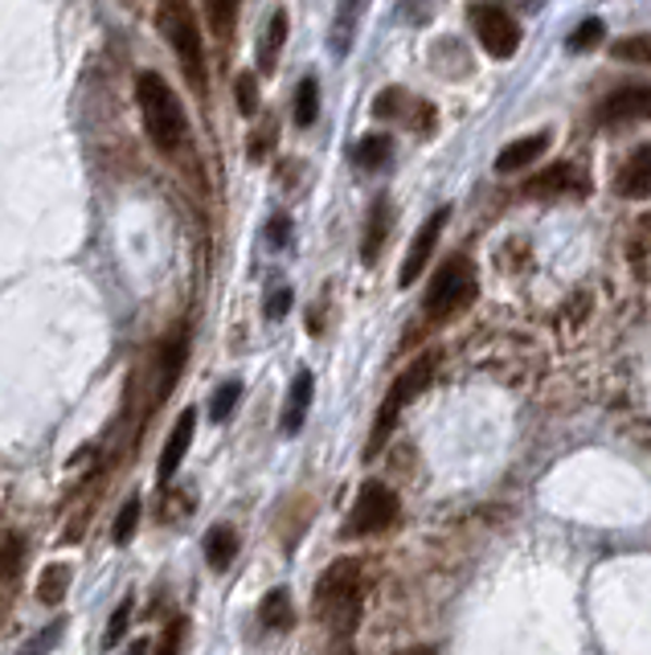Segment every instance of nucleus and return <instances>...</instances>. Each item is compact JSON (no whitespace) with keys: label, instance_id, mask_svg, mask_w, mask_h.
Here are the masks:
<instances>
[{"label":"nucleus","instance_id":"obj_16","mask_svg":"<svg viewBox=\"0 0 651 655\" xmlns=\"http://www.w3.org/2000/svg\"><path fill=\"white\" fill-rule=\"evenodd\" d=\"M369 0H340L336 4V17H333V37H328V46H333L336 58H345L352 50V41H357V29H361V13H365Z\"/></svg>","mask_w":651,"mask_h":655},{"label":"nucleus","instance_id":"obj_6","mask_svg":"<svg viewBox=\"0 0 651 655\" xmlns=\"http://www.w3.org/2000/svg\"><path fill=\"white\" fill-rule=\"evenodd\" d=\"M398 496L382 484V480H369L357 492V505H352L349 521H345V537H369V533H382L398 521Z\"/></svg>","mask_w":651,"mask_h":655},{"label":"nucleus","instance_id":"obj_30","mask_svg":"<svg viewBox=\"0 0 651 655\" xmlns=\"http://www.w3.org/2000/svg\"><path fill=\"white\" fill-rule=\"evenodd\" d=\"M602 34H606V25H602L599 17H586L582 25H578V29L569 34L566 46H569V50H574V53H586V50H594V46H599Z\"/></svg>","mask_w":651,"mask_h":655},{"label":"nucleus","instance_id":"obj_26","mask_svg":"<svg viewBox=\"0 0 651 655\" xmlns=\"http://www.w3.org/2000/svg\"><path fill=\"white\" fill-rule=\"evenodd\" d=\"M62 635H67V619H53L50 627H41L25 647H21L17 655H50L58 643H62Z\"/></svg>","mask_w":651,"mask_h":655},{"label":"nucleus","instance_id":"obj_32","mask_svg":"<svg viewBox=\"0 0 651 655\" xmlns=\"http://www.w3.org/2000/svg\"><path fill=\"white\" fill-rule=\"evenodd\" d=\"M132 610H135V598L128 594V598H123V603L116 606V615H111V622H107V635H103V643H107V647H116L119 639L128 635V622H132Z\"/></svg>","mask_w":651,"mask_h":655},{"label":"nucleus","instance_id":"obj_10","mask_svg":"<svg viewBox=\"0 0 651 655\" xmlns=\"http://www.w3.org/2000/svg\"><path fill=\"white\" fill-rule=\"evenodd\" d=\"M193 430H197V410H181V419L172 426V435L165 438V451H160V463H156V480L160 484H172V475L181 471L184 454L193 447Z\"/></svg>","mask_w":651,"mask_h":655},{"label":"nucleus","instance_id":"obj_13","mask_svg":"<svg viewBox=\"0 0 651 655\" xmlns=\"http://www.w3.org/2000/svg\"><path fill=\"white\" fill-rule=\"evenodd\" d=\"M312 393H316V377L308 369L296 373V381L287 389V405H284V435H300L303 430V419H308V410H312Z\"/></svg>","mask_w":651,"mask_h":655},{"label":"nucleus","instance_id":"obj_22","mask_svg":"<svg viewBox=\"0 0 651 655\" xmlns=\"http://www.w3.org/2000/svg\"><path fill=\"white\" fill-rule=\"evenodd\" d=\"M70 582H74V570H70L67 561H53V566H46L41 578H37V598L46 606H58L67 598Z\"/></svg>","mask_w":651,"mask_h":655},{"label":"nucleus","instance_id":"obj_25","mask_svg":"<svg viewBox=\"0 0 651 655\" xmlns=\"http://www.w3.org/2000/svg\"><path fill=\"white\" fill-rule=\"evenodd\" d=\"M611 58H618V62H648L651 66V34H631L611 41Z\"/></svg>","mask_w":651,"mask_h":655},{"label":"nucleus","instance_id":"obj_31","mask_svg":"<svg viewBox=\"0 0 651 655\" xmlns=\"http://www.w3.org/2000/svg\"><path fill=\"white\" fill-rule=\"evenodd\" d=\"M234 102H238V111L251 119L254 111H258V78H254L251 70L246 74H238L234 78Z\"/></svg>","mask_w":651,"mask_h":655},{"label":"nucleus","instance_id":"obj_8","mask_svg":"<svg viewBox=\"0 0 651 655\" xmlns=\"http://www.w3.org/2000/svg\"><path fill=\"white\" fill-rule=\"evenodd\" d=\"M451 221V209L443 205V209H434L431 218L422 221V230L414 234V242H410V251H406V258H401V270H398V283L401 287H414V279L426 270V263H431L434 246H438V238H443V226Z\"/></svg>","mask_w":651,"mask_h":655},{"label":"nucleus","instance_id":"obj_35","mask_svg":"<svg viewBox=\"0 0 651 655\" xmlns=\"http://www.w3.org/2000/svg\"><path fill=\"white\" fill-rule=\"evenodd\" d=\"M291 303H296L291 287H275V291L267 295V319H284L287 312H291Z\"/></svg>","mask_w":651,"mask_h":655},{"label":"nucleus","instance_id":"obj_11","mask_svg":"<svg viewBox=\"0 0 651 655\" xmlns=\"http://www.w3.org/2000/svg\"><path fill=\"white\" fill-rule=\"evenodd\" d=\"M184 356H189V328H177V332L160 344V361H156V398H165L168 389L177 386V377H181V369H184Z\"/></svg>","mask_w":651,"mask_h":655},{"label":"nucleus","instance_id":"obj_18","mask_svg":"<svg viewBox=\"0 0 651 655\" xmlns=\"http://www.w3.org/2000/svg\"><path fill=\"white\" fill-rule=\"evenodd\" d=\"M284 41H287V9H275V13L267 17L263 37H258V70H263V74H270V70L279 66Z\"/></svg>","mask_w":651,"mask_h":655},{"label":"nucleus","instance_id":"obj_21","mask_svg":"<svg viewBox=\"0 0 651 655\" xmlns=\"http://www.w3.org/2000/svg\"><path fill=\"white\" fill-rule=\"evenodd\" d=\"M389 156H394V140H389L385 132H373L352 148V165H357V169H365V172H377V169L389 165Z\"/></svg>","mask_w":651,"mask_h":655},{"label":"nucleus","instance_id":"obj_24","mask_svg":"<svg viewBox=\"0 0 651 655\" xmlns=\"http://www.w3.org/2000/svg\"><path fill=\"white\" fill-rule=\"evenodd\" d=\"M320 116V83L316 78H303L300 86H296V123L300 128H312Z\"/></svg>","mask_w":651,"mask_h":655},{"label":"nucleus","instance_id":"obj_9","mask_svg":"<svg viewBox=\"0 0 651 655\" xmlns=\"http://www.w3.org/2000/svg\"><path fill=\"white\" fill-rule=\"evenodd\" d=\"M594 119L602 128H623V123H635V119H651V86H618V90H611L599 102Z\"/></svg>","mask_w":651,"mask_h":655},{"label":"nucleus","instance_id":"obj_33","mask_svg":"<svg viewBox=\"0 0 651 655\" xmlns=\"http://www.w3.org/2000/svg\"><path fill=\"white\" fill-rule=\"evenodd\" d=\"M181 639H184V619H172L165 631H160V639H156L152 655H177V652H181Z\"/></svg>","mask_w":651,"mask_h":655},{"label":"nucleus","instance_id":"obj_15","mask_svg":"<svg viewBox=\"0 0 651 655\" xmlns=\"http://www.w3.org/2000/svg\"><path fill=\"white\" fill-rule=\"evenodd\" d=\"M389 226H394V205L377 197L373 209H369V226H365V238H361V263L373 267L377 263V254H382L385 238H389Z\"/></svg>","mask_w":651,"mask_h":655},{"label":"nucleus","instance_id":"obj_2","mask_svg":"<svg viewBox=\"0 0 651 655\" xmlns=\"http://www.w3.org/2000/svg\"><path fill=\"white\" fill-rule=\"evenodd\" d=\"M156 29L168 41V50L177 53L184 83L205 99L209 95V70H205V46H201V25L193 4L189 0H160L156 4Z\"/></svg>","mask_w":651,"mask_h":655},{"label":"nucleus","instance_id":"obj_14","mask_svg":"<svg viewBox=\"0 0 651 655\" xmlns=\"http://www.w3.org/2000/svg\"><path fill=\"white\" fill-rule=\"evenodd\" d=\"M615 189L623 197H651V144H643V148H635L627 156V165L618 169Z\"/></svg>","mask_w":651,"mask_h":655},{"label":"nucleus","instance_id":"obj_28","mask_svg":"<svg viewBox=\"0 0 651 655\" xmlns=\"http://www.w3.org/2000/svg\"><path fill=\"white\" fill-rule=\"evenodd\" d=\"M242 402V381H226V386H217L214 402H209V422H226L234 414V405Z\"/></svg>","mask_w":651,"mask_h":655},{"label":"nucleus","instance_id":"obj_19","mask_svg":"<svg viewBox=\"0 0 651 655\" xmlns=\"http://www.w3.org/2000/svg\"><path fill=\"white\" fill-rule=\"evenodd\" d=\"M258 622L267 627V631H291L296 627V606H291V594L284 586L270 590L267 598L258 603Z\"/></svg>","mask_w":651,"mask_h":655},{"label":"nucleus","instance_id":"obj_17","mask_svg":"<svg viewBox=\"0 0 651 655\" xmlns=\"http://www.w3.org/2000/svg\"><path fill=\"white\" fill-rule=\"evenodd\" d=\"M553 144L550 132H533L525 135V140H517V144H508V148H501V156H496V172H517L525 169V165H533L537 156H545Z\"/></svg>","mask_w":651,"mask_h":655},{"label":"nucleus","instance_id":"obj_7","mask_svg":"<svg viewBox=\"0 0 651 655\" xmlns=\"http://www.w3.org/2000/svg\"><path fill=\"white\" fill-rule=\"evenodd\" d=\"M471 29L480 37V46L487 50V58H513L520 46V29L517 21L504 13L501 4H471Z\"/></svg>","mask_w":651,"mask_h":655},{"label":"nucleus","instance_id":"obj_37","mask_svg":"<svg viewBox=\"0 0 651 655\" xmlns=\"http://www.w3.org/2000/svg\"><path fill=\"white\" fill-rule=\"evenodd\" d=\"M267 234H270V242H275V246H284L287 238H291V221H287L284 214H279V218H270V230H267Z\"/></svg>","mask_w":651,"mask_h":655},{"label":"nucleus","instance_id":"obj_29","mask_svg":"<svg viewBox=\"0 0 651 655\" xmlns=\"http://www.w3.org/2000/svg\"><path fill=\"white\" fill-rule=\"evenodd\" d=\"M140 517H144V505H140V496H132L128 505L119 508V517H116V545H128V541L135 537V529H140Z\"/></svg>","mask_w":651,"mask_h":655},{"label":"nucleus","instance_id":"obj_27","mask_svg":"<svg viewBox=\"0 0 651 655\" xmlns=\"http://www.w3.org/2000/svg\"><path fill=\"white\" fill-rule=\"evenodd\" d=\"M238 4H242V0H205V13H209V25H214L217 37H230L234 17H238Z\"/></svg>","mask_w":651,"mask_h":655},{"label":"nucleus","instance_id":"obj_36","mask_svg":"<svg viewBox=\"0 0 651 655\" xmlns=\"http://www.w3.org/2000/svg\"><path fill=\"white\" fill-rule=\"evenodd\" d=\"M270 144H275V128H263V132L251 140V160H267Z\"/></svg>","mask_w":651,"mask_h":655},{"label":"nucleus","instance_id":"obj_5","mask_svg":"<svg viewBox=\"0 0 651 655\" xmlns=\"http://www.w3.org/2000/svg\"><path fill=\"white\" fill-rule=\"evenodd\" d=\"M475 270H471V263L463 258V254H451L443 267H438V275L431 279V287H426V300H422V312H426V319H451L455 312H463L471 300H475Z\"/></svg>","mask_w":651,"mask_h":655},{"label":"nucleus","instance_id":"obj_1","mask_svg":"<svg viewBox=\"0 0 651 655\" xmlns=\"http://www.w3.org/2000/svg\"><path fill=\"white\" fill-rule=\"evenodd\" d=\"M361 603H365V582H361V566L345 557L328 570L320 573L316 582V606L320 622L333 631V635H352L357 622H361Z\"/></svg>","mask_w":651,"mask_h":655},{"label":"nucleus","instance_id":"obj_23","mask_svg":"<svg viewBox=\"0 0 651 655\" xmlns=\"http://www.w3.org/2000/svg\"><path fill=\"white\" fill-rule=\"evenodd\" d=\"M418 111V99L410 102V95L401 90V86H385L382 95L373 99V116L377 119H414Z\"/></svg>","mask_w":651,"mask_h":655},{"label":"nucleus","instance_id":"obj_20","mask_svg":"<svg viewBox=\"0 0 651 655\" xmlns=\"http://www.w3.org/2000/svg\"><path fill=\"white\" fill-rule=\"evenodd\" d=\"M234 557H238V533L230 524H214V529L205 533V561H209L214 570H230Z\"/></svg>","mask_w":651,"mask_h":655},{"label":"nucleus","instance_id":"obj_4","mask_svg":"<svg viewBox=\"0 0 651 655\" xmlns=\"http://www.w3.org/2000/svg\"><path fill=\"white\" fill-rule=\"evenodd\" d=\"M434 369H438V353H422L414 365H410V369L401 373L398 381L389 386L382 410H377V419H373V435H369V442H365V459H373V454L389 442V435H394V426H398V419H401V410L414 402L422 389L431 386Z\"/></svg>","mask_w":651,"mask_h":655},{"label":"nucleus","instance_id":"obj_12","mask_svg":"<svg viewBox=\"0 0 651 655\" xmlns=\"http://www.w3.org/2000/svg\"><path fill=\"white\" fill-rule=\"evenodd\" d=\"M533 197H566V193H590V181L574 165H550V169L529 181Z\"/></svg>","mask_w":651,"mask_h":655},{"label":"nucleus","instance_id":"obj_34","mask_svg":"<svg viewBox=\"0 0 651 655\" xmlns=\"http://www.w3.org/2000/svg\"><path fill=\"white\" fill-rule=\"evenodd\" d=\"M21 537H4L0 541V578H13L21 570Z\"/></svg>","mask_w":651,"mask_h":655},{"label":"nucleus","instance_id":"obj_3","mask_svg":"<svg viewBox=\"0 0 651 655\" xmlns=\"http://www.w3.org/2000/svg\"><path fill=\"white\" fill-rule=\"evenodd\" d=\"M135 102H140V119H144L148 140L165 151V156H172V151L184 144V135H189L184 107L181 99L172 95V86H168L156 70H140V74H135Z\"/></svg>","mask_w":651,"mask_h":655},{"label":"nucleus","instance_id":"obj_38","mask_svg":"<svg viewBox=\"0 0 651 655\" xmlns=\"http://www.w3.org/2000/svg\"><path fill=\"white\" fill-rule=\"evenodd\" d=\"M123 655H152V643H148V639H135V643Z\"/></svg>","mask_w":651,"mask_h":655}]
</instances>
